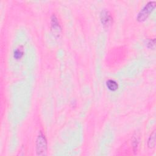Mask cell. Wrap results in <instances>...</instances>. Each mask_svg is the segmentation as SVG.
<instances>
[{"mask_svg": "<svg viewBox=\"0 0 156 156\" xmlns=\"http://www.w3.org/2000/svg\"><path fill=\"white\" fill-rule=\"evenodd\" d=\"M100 19L104 27H108L112 22V17L110 12L107 10H103L101 12Z\"/></svg>", "mask_w": 156, "mask_h": 156, "instance_id": "cell-3", "label": "cell"}, {"mask_svg": "<svg viewBox=\"0 0 156 156\" xmlns=\"http://www.w3.org/2000/svg\"><path fill=\"white\" fill-rule=\"evenodd\" d=\"M24 52L22 49L21 48H16L15 50L13 51V58L15 60H20V58H22L23 56Z\"/></svg>", "mask_w": 156, "mask_h": 156, "instance_id": "cell-7", "label": "cell"}, {"mask_svg": "<svg viewBox=\"0 0 156 156\" xmlns=\"http://www.w3.org/2000/svg\"><path fill=\"white\" fill-rule=\"evenodd\" d=\"M36 151L37 155H46L47 151V141L45 136L41 131L36 140Z\"/></svg>", "mask_w": 156, "mask_h": 156, "instance_id": "cell-2", "label": "cell"}, {"mask_svg": "<svg viewBox=\"0 0 156 156\" xmlns=\"http://www.w3.org/2000/svg\"><path fill=\"white\" fill-rule=\"evenodd\" d=\"M146 45L149 48H153L155 46V39H149L146 42Z\"/></svg>", "mask_w": 156, "mask_h": 156, "instance_id": "cell-8", "label": "cell"}, {"mask_svg": "<svg viewBox=\"0 0 156 156\" xmlns=\"http://www.w3.org/2000/svg\"><path fill=\"white\" fill-rule=\"evenodd\" d=\"M155 5V1L148 2L138 13L136 20L139 22L144 21L149 16L151 13L154 10Z\"/></svg>", "mask_w": 156, "mask_h": 156, "instance_id": "cell-1", "label": "cell"}, {"mask_svg": "<svg viewBox=\"0 0 156 156\" xmlns=\"http://www.w3.org/2000/svg\"><path fill=\"white\" fill-rule=\"evenodd\" d=\"M155 145V131L154 130L150 135L148 141L147 146L149 148H154Z\"/></svg>", "mask_w": 156, "mask_h": 156, "instance_id": "cell-6", "label": "cell"}, {"mask_svg": "<svg viewBox=\"0 0 156 156\" xmlns=\"http://www.w3.org/2000/svg\"><path fill=\"white\" fill-rule=\"evenodd\" d=\"M51 29L53 31L54 33L57 34V35H59L60 31H61V27L59 24V22L58 21V20L55 15H52L51 16Z\"/></svg>", "mask_w": 156, "mask_h": 156, "instance_id": "cell-4", "label": "cell"}, {"mask_svg": "<svg viewBox=\"0 0 156 156\" xmlns=\"http://www.w3.org/2000/svg\"><path fill=\"white\" fill-rule=\"evenodd\" d=\"M106 86L108 90L112 91H116L118 88V85L117 82L112 79H108L107 80Z\"/></svg>", "mask_w": 156, "mask_h": 156, "instance_id": "cell-5", "label": "cell"}]
</instances>
